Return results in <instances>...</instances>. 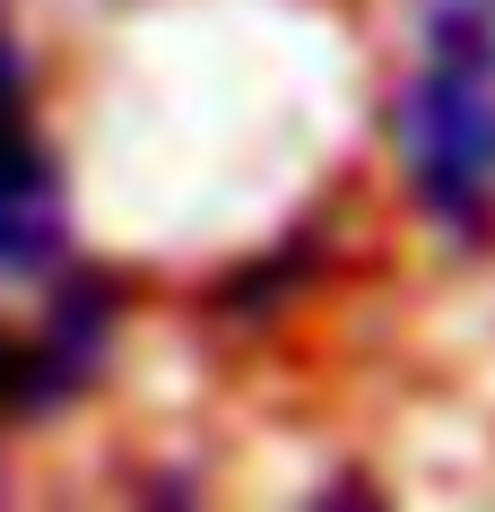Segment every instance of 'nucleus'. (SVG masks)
I'll return each mask as SVG.
<instances>
[{"label":"nucleus","instance_id":"4","mask_svg":"<svg viewBox=\"0 0 495 512\" xmlns=\"http://www.w3.org/2000/svg\"><path fill=\"white\" fill-rule=\"evenodd\" d=\"M417 44L426 61H461L495 79V0H417Z\"/></svg>","mask_w":495,"mask_h":512},{"label":"nucleus","instance_id":"3","mask_svg":"<svg viewBox=\"0 0 495 512\" xmlns=\"http://www.w3.org/2000/svg\"><path fill=\"white\" fill-rule=\"evenodd\" d=\"M113 322H122V287L105 270H70L44 304V330L27 339V417L79 400L87 382L105 374V348H113Z\"/></svg>","mask_w":495,"mask_h":512},{"label":"nucleus","instance_id":"2","mask_svg":"<svg viewBox=\"0 0 495 512\" xmlns=\"http://www.w3.org/2000/svg\"><path fill=\"white\" fill-rule=\"evenodd\" d=\"M70 252V200L61 157L35 131L27 53L0 35V278H53Z\"/></svg>","mask_w":495,"mask_h":512},{"label":"nucleus","instance_id":"1","mask_svg":"<svg viewBox=\"0 0 495 512\" xmlns=\"http://www.w3.org/2000/svg\"><path fill=\"white\" fill-rule=\"evenodd\" d=\"M391 157L417 217L443 235L487 243L495 235V79L461 61H417L391 96Z\"/></svg>","mask_w":495,"mask_h":512},{"label":"nucleus","instance_id":"5","mask_svg":"<svg viewBox=\"0 0 495 512\" xmlns=\"http://www.w3.org/2000/svg\"><path fill=\"white\" fill-rule=\"evenodd\" d=\"M0 408L27 417V339H9V330H0Z\"/></svg>","mask_w":495,"mask_h":512}]
</instances>
